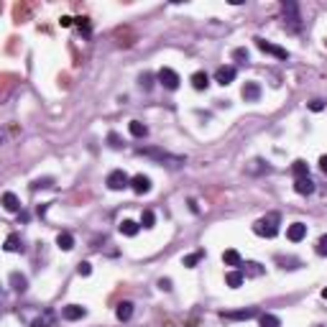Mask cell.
Wrapping results in <instances>:
<instances>
[{"mask_svg":"<svg viewBox=\"0 0 327 327\" xmlns=\"http://www.w3.org/2000/svg\"><path fill=\"white\" fill-rule=\"evenodd\" d=\"M77 23H79V29L85 31V34H90V21L87 18H77Z\"/></svg>","mask_w":327,"mask_h":327,"instance_id":"74e56055","label":"cell"},{"mask_svg":"<svg viewBox=\"0 0 327 327\" xmlns=\"http://www.w3.org/2000/svg\"><path fill=\"white\" fill-rule=\"evenodd\" d=\"M87 314V309L82 307V304H67V307H62V317L67 319V322H77V319H82Z\"/></svg>","mask_w":327,"mask_h":327,"instance_id":"52a82bcc","label":"cell"},{"mask_svg":"<svg viewBox=\"0 0 327 327\" xmlns=\"http://www.w3.org/2000/svg\"><path fill=\"white\" fill-rule=\"evenodd\" d=\"M322 107H324V102H322V100H312V102H309V110H314V113H319Z\"/></svg>","mask_w":327,"mask_h":327,"instance_id":"8d00e7d4","label":"cell"},{"mask_svg":"<svg viewBox=\"0 0 327 327\" xmlns=\"http://www.w3.org/2000/svg\"><path fill=\"white\" fill-rule=\"evenodd\" d=\"M77 274H79V276H90V274H92V263H90V261H79V263H77Z\"/></svg>","mask_w":327,"mask_h":327,"instance_id":"d6a6232c","label":"cell"},{"mask_svg":"<svg viewBox=\"0 0 327 327\" xmlns=\"http://www.w3.org/2000/svg\"><path fill=\"white\" fill-rule=\"evenodd\" d=\"M240 95H243L245 102H256V100L261 97V85H258V82H245L243 90H240Z\"/></svg>","mask_w":327,"mask_h":327,"instance_id":"9c48e42d","label":"cell"},{"mask_svg":"<svg viewBox=\"0 0 327 327\" xmlns=\"http://www.w3.org/2000/svg\"><path fill=\"white\" fill-rule=\"evenodd\" d=\"M261 327H281V319L276 314H261Z\"/></svg>","mask_w":327,"mask_h":327,"instance_id":"f1b7e54d","label":"cell"},{"mask_svg":"<svg viewBox=\"0 0 327 327\" xmlns=\"http://www.w3.org/2000/svg\"><path fill=\"white\" fill-rule=\"evenodd\" d=\"M59 23H62V26H64V29H69V26H72V18H69V16H64V18H62V21H59Z\"/></svg>","mask_w":327,"mask_h":327,"instance_id":"60d3db41","label":"cell"},{"mask_svg":"<svg viewBox=\"0 0 327 327\" xmlns=\"http://www.w3.org/2000/svg\"><path fill=\"white\" fill-rule=\"evenodd\" d=\"M319 169L322 174H327V156H319Z\"/></svg>","mask_w":327,"mask_h":327,"instance_id":"ab89813d","label":"cell"},{"mask_svg":"<svg viewBox=\"0 0 327 327\" xmlns=\"http://www.w3.org/2000/svg\"><path fill=\"white\" fill-rule=\"evenodd\" d=\"M105 184L113 189V192H118V189H125L128 184H130V177L123 172V169H115V172H110L107 174V179H105Z\"/></svg>","mask_w":327,"mask_h":327,"instance_id":"277c9868","label":"cell"},{"mask_svg":"<svg viewBox=\"0 0 327 327\" xmlns=\"http://www.w3.org/2000/svg\"><path fill=\"white\" fill-rule=\"evenodd\" d=\"M158 289H164V291H172V279H161V281H158Z\"/></svg>","mask_w":327,"mask_h":327,"instance_id":"f35d334b","label":"cell"},{"mask_svg":"<svg viewBox=\"0 0 327 327\" xmlns=\"http://www.w3.org/2000/svg\"><path fill=\"white\" fill-rule=\"evenodd\" d=\"M153 223H156V215H153V210H143V215H141V225L148 230V228H153Z\"/></svg>","mask_w":327,"mask_h":327,"instance_id":"f546056e","label":"cell"},{"mask_svg":"<svg viewBox=\"0 0 327 327\" xmlns=\"http://www.w3.org/2000/svg\"><path fill=\"white\" fill-rule=\"evenodd\" d=\"M158 82H161V85L164 87H167V90H179V74L172 69V67H164L161 72H158Z\"/></svg>","mask_w":327,"mask_h":327,"instance_id":"8992f818","label":"cell"},{"mask_svg":"<svg viewBox=\"0 0 327 327\" xmlns=\"http://www.w3.org/2000/svg\"><path fill=\"white\" fill-rule=\"evenodd\" d=\"M128 130H130L133 138H146V135H148V128H146V123H141V120H130V123H128Z\"/></svg>","mask_w":327,"mask_h":327,"instance_id":"5bb4252c","label":"cell"},{"mask_svg":"<svg viewBox=\"0 0 327 327\" xmlns=\"http://www.w3.org/2000/svg\"><path fill=\"white\" fill-rule=\"evenodd\" d=\"M240 266H243L240 271H243L245 276H261V274H263V266H261V263H256V261H248V263H240Z\"/></svg>","mask_w":327,"mask_h":327,"instance_id":"603a6c76","label":"cell"},{"mask_svg":"<svg viewBox=\"0 0 327 327\" xmlns=\"http://www.w3.org/2000/svg\"><path fill=\"white\" fill-rule=\"evenodd\" d=\"M138 85H141L143 90H151V87H153V74H151V72H143V74L138 77Z\"/></svg>","mask_w":327,"mask_h":327,"instance_id":"4dcf8cb0","label":"cell"},{"mask_svg":"<svg viewBox=\"0 0 327 327\" xmlns=\"http://www.w3.org/2000/svg\"><path fill=\"white\" fill-rule=\"evenodd\" d=\"M192 87L200 90V92L210 87V77H207V72H195V74H192Z\"/></svg>","mask_w":327,"mask_h":327,"instance_id":"e0dca14e","label":"cell"},{"mask_svg":"<svg viewBox=\"0 0 327 327\" xmlns=\"http://www.w3.org/2000/svg\"><path fill=\"white\" fill-rule=\"evenodd\" d=\"M54 312L51 309H44V314H39L34 322H31V327H54Z\"/></svg>","mask_w":327,"mask_h":327,"instance_id":"9a60e30c","label":"cell"},{"mask_svg":"<svg viewBox=\"0 0 327 327\" xmlns=\"http://www.w3.org/2000/svg\"><path fill=\"white\" fill-rule=\"evenodd\" d=\"M317 253H319V256H327V235H322V238L317 240Z\"/></svg>","mask_w":327,"mask_h":327,"instance_id":"e575fe53","label":"cell"},{"mask_svg":"<svg viewBox=\"0 0 327 327\" xmlns=\"http://www.w3.org/2000/svg\"><path fill=\"white\" fill-rule=\"evenodd\" d=\"M6 251H8V253H18V251H23V240H21V235L11 233V235L6 238Z\"/></svg>","mask_w":327,"mask_h":327,"instance_id":"ac0fdd59","label":"cell"},{"mask_svg":"<svg viewBox=\"0 0 327 327\" xmlns=\"http://www.w3.org/2000/svg\"><path fill=\"white\" fill-rule=\"evenodd\" d=\"M115 317H118L120 322H128V319L133 317V302H120V304L115 307Z\"/></svg>","mask_w":327,"mask_h":327,"instance_id":"2e32d148","label":"cell"},{"mask_svg":"<svg viewBox=\"0 0 327 327\" xmlns=\"http://www.w3.org/2000/svg\"><path fill=\"white\" fill-rule=\"evenodd\" d=\"M135 153L138 156H146V158H153V161H158V164H167V167H172V169H179V167H184L187 164V158L184 156H177V153H169V151H164V148H135Z\"/></svg>","mask_w":327,"mask_h":327,"instance_id":"6da1fadb","label":"cell"},{"mask_svg":"<svg viewBox=\"0 0 327 327\" xmlns=\"http://www.w3.org/2000/svg\"><path fill=\"white\" fill-rule=\"evenodd\" d=\"M322 296H324V299H327V286H324V289H322Z\"/></svg>","mask_w":327,"mask_h":327,"instance_id":"b9f144b4","label":"cell"},{"mask_svg":"<svg viewBox=\"0 0 327 327\" xmlns=\"http://www.w3.org/2000/svg\"><path fill=\"white\" fill-rule=\"evenodd\" d=\"M324 44H327V41H324Z\"/></svg>","mask_w":327,"mask_h":327,"instance_id":"7bdbcfd3","label":"cell"},{"mask_svg":"<svg viewBox=\"0 0 327 327\" xmlns=\"http://www.w3.org/2000/svg\"><path fill=\"white\" fill-rule=\"evenodd\" d=\"M3 207H6L8 212H18V210H21V200H18L13 192H6V195H3Z\"/></svg>","mask_w":327,"mask_h":327,"instance_id":"7402d4cb","label":"cell"},{"mask_svg":"<svg viewBox=\"0 0 327 327\" xmlns=\"http://www.w3.org/2000/svg\"><path fill=\"white\" fill-rule=\"evenodd\" d=\"M138 230H141V225H138V223H133V220H123V223H120V233H123L125 238H133Z\"/></svg>","mask_w":327,"mask_h":327,"instance_id":"d4e9b609","label":"cell"},{"mask_svg":"<svg viewBox=\"0 0 327 327\" xmlns=\"http://www.w3.org/2000/svg\"><path fill=\"white\" fill-rule=\"evenodd\" d=\"M57 245H59L62 251H72V248H74V235L67 233V230L59 233V235H57Z\"/></svg>","mask_w":327,"mask_h":327,"instance_id":"44dd1931","label":"cell"},{"mask_svg":"<svg viewBox=\"0 0 327 327\" xmlns=\"http://www.w3.org/2000/svg\"><path fill=\"white\" fill-rule=\"evenodd\" d=\"M233 59H238V62H248V49H235V51H233Z\"/></svg>","mask_w":327,"mask_h":327,"instance_id":"836d02e7","label":"cell"},{"mask_svg":"<svg viewBox=\"0 0 327 327\" xmlns=\"http://www.w3.org/2000/svg\"><path fill=\"white\" fill-rule=\"evenodd\" d=\"M253 233L261 235V238H274L279 233V215L271 212V215L261 217V220H256L253 223Z\"/></svg>","mask_w":327,"mask_h":327,"instance_id":"7a4b0ae2","label":"cell"},{"mask_svg":"<svg viewBox=\"0 0 327 327\" xmlns=\"http://www.w3.org/2000/svg\"><path fill=\"white\" fill-rule=\"evenodd\" d=\"M235 74H238V72H235V67H220V69L215 72V82L225 87V85H230V82L235 79Z\"/></svg>","mask_w":327,"mask_h":327,"instance_id":"8fae6325","label":"cell"},{"mask_svg":"<svg viewBox=\"0 0 327 327\" xmlns=\"http://www.w3.org/2000/svg\"><path fill=\"white\" fill-rule=\"evenodd\" d=\"M291 172H294V177H296V179H302V177H309V167H307V161L296 158V161L291 164Z\"/></svg>","mask_w":327,"mask_h":327,"instance_id":"cb8c5ba5","label":"cell"},{"mask_svg":"<svg viewBox=\"0 0 327 327\" xmlns=\"http://www.w3.org/2000/svg\"><path fill=\"white\" fill-rule=\"evenodd\" d=\"M256 46H258L263 54H271V57H276V59H289V51H286V49L271 44V41H266V39H256Z\"/></svg>","mask_w":327,"mask_h":327,"instance_id":"5b68a950","label":"cell"},{"mask_svg":"<svg viewBox=\"0 0 327 327\" xmlns=\"http://www.w3.org/2000/svg\"><path fill=\"white\" fill-rule=\"evenodd\" d=\"M243 281H245V274H243V271H228L225 284H228L230 289H238V286H243Z\"/></svg>","mask_w":327,"mask_h":327,"instance_id":"ffe728a7","label":"cell"},{"mask_svg":"<svg viewBox=\"0 0 327 327\" xmlns=\"http://www.w3.org/2000/svg\"><path fill=\"white\" fill-rule=\"evenodd\" d=\"M223 261H225L228 266H240V263H243V261H240V253H238V251H233V248L223 253Z\"/></svg>","mask_w":327,"mask_h":327,"instance_id":"4316f807","label":"cell"},{"mask_svg":"<svg viewBox=\"0 0 327 327\" xmlns=\"http://www.w3.org/2000/svg\"><path fill=\"white\" fill-rule=\"evenodd\" d=\"M281 11H284V26L289 31H299L302 26V16H299V6L291 3V0H284L281 3Z\"/></svg>","mask_w":327,"mask_h":327,"instance_id":"3957f363","label":"cell"},{"mask_svg":"<svg viewBox=\"0 0 327 327\" xmlns=\"http://www.w3.org/2000/svg\"><path fill=\"white\" fill-rule=\"evenodd\" d=\"M286 238H289L291 243L304 240V238H307V225H304V223H291V225L286 228Z\"/></svg>","mask_w":327,"mask_h":327,"instance_id":"30bf717a","label":"cell"},{"mask_svg":"<svg viewBox=\"0 0 327 327\" xmlns=\"http://www.w3.org/2000/svg\"><path fill=\"white\" fill-rule=\"evenodd\" d=\"M256 309L253 307H245V309H233V312H223V319H253Z\"/></svg>","mask_w":327,"mask_h":327,"instance_id":"7c38bea8","label":"cell"},{"mask_svg":"<svg viewBox=\"0 0 327 327\" xmlns=\"http://www.w3.org/2000/svg\"><path fill=\"white\" fill-rule=\"evenodd\" d=\"M245 172H248V174H261V172H268V167H266L261 158H253V161L248 164V169H245Z\"/></svg>","mask_w":327,"mask_h":327,"instance_id":"83f0119b","label":"cell"},{"mask_svg":"<svg viewBox=\"0 0 327 327\" xmlns=\"http://www.w3.org/2000/svg\"><path fill=\"white\" fill-rule=\"evenodd\" d=\"M11 286L16 291H26V289H29V279H26L21 271H13V274H11Z\"/></svg>","mask_w":327,"mask_h":327,"instance_id":"d6986e66","label":"cell"},{"mask_svg":"<svg viewBox=\"0 0 327 327\" xmlns=\"http://www.w3.org/2000/svg\"><path fill=\"white\" fill-rule=\"evenodd\" d=\"M130 187H133L135 195H146V192H151V179L146 174H135L130 179Z\"/></svg>","mask_w":327,"mask_h":327,"instance_id":"ba28073f","label":"cell"},{"mask_svg":"<svg viewBox=\"0 0 327 327\" xmlns=\"http://www.w3.org/2000/svg\"><path fill=\"white\" fill-rule=\"evenodd\" d=\"M46 187H54V179H51V177H44V179H34V182H31V189H46Z\"/></svg>","mask_w":327,"mask_h":327,"instance_id":"1f68e13d","label":"cell"},{"mask_svg":"<svg viewBox=\"0 0 327 327\" xmlns=\"http://www.w3.org/2000/svg\"><path fill=\"white\" fill-rule=\"evenodd\" d=\"M107 143H110V148H120V146H123L118 133H110V135H107Z\"/></svg>","mask_w":327,"mask_h":327,"instance_id":"d590c367","label":"cell"},{"mask_svg":"<svg viewBox=\"0 0 327 327\" xmlns=\"http://www.w3.org/2000/svg\"><path fill=\"white\" fill-rule=\"evenodd\" d=\"M294 192H296V195H304V197L312 195V192H314V182H312L309 177L296 179V182H294Z\"/></svg>","mask_w":327,"mask_h":327,"instance_id":"4fadbf2b","label":"cell"},{"mask_svg":"<svg viewBox=\"0 0 327 327\" xmlns=\"http://www.w3.org/2000/svg\"><path fill=\"white\" fill-rule=\"evenodd\" d=\"M202 258H205V251H195V253L184 256V261H182V263H184L187 268H195V266H197V263H200Z\"/></svg>","mask_w":327,"mask_h":327,"instance_id":"484cf974","label":"cell"}]
</instances>
